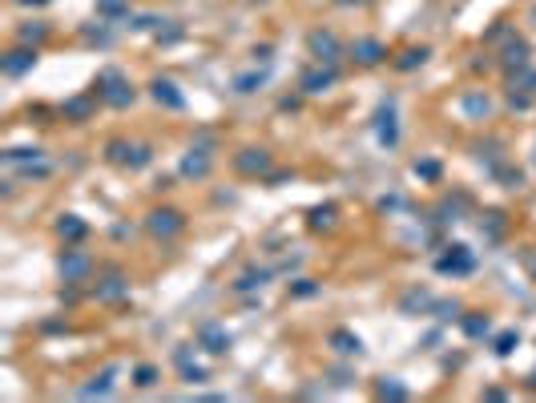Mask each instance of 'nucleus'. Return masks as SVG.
<instances>
[{
    "label": "nucleus",
    "instance_id": "obj_35",
    "mask_svg": "<svg viewBox=\"0 0 536 403\" xmlns=\"http://www.w3.org/2000/svg\"><path fill=\"white\" fill-rule=\"evenodd\" d=\"M432 315H436V319H456V315H460V302H456V299H436V302H432Z\"/></svg>",
    "mask_w": 536,
    "mask_h": 403
},
{
    "label": "nucleus",
    "instance_id": "obj_3",
    "mask_svg": "<svg viewBox=\"0 0 536 403\" xmlns=\"http://www.w3.org/2000/svg\"><path fill=\"white\" fill-rule=\"evenodd\" d=\"M146 230H150L153 238H174V234L186 230V218L177 214V210H170V206H162V210H150V214H146Z\"/></svg>",
    "mask_w": 536,
    "mask_h": 403
},
{
    "label": "nucleus",
    "instance_id": "obj_1",
    "mask_svg": "<svg viewBox=\"0 0 536 403\" xmlns=\"http://www.w3.org/2000/svg\"><path fill=\"white\" fill-rule=\"evenodd\" d=\"M93 93H97L109 109H129L133 97H138V89L129 85V77H125L121 69H101V73L93 77Z\"/></svg>",
    "mask_w": 536,
    "mask_h": 403
},
{
    "label": "nucleus",
    "instance_id": "obj_43",
    "mask_svg": "<svg viewBox=\"0 0 536 403\" xmlns=\"http://www.w3.org/2000/svg\"><path fill=\"white\" fill-rule=\"evenodd\" d=\"M158 25H162L158 16H138V21H133V28H141V33H150V28H158Z\"/></svg>",
    "mask_w": 536,
    "mask_h": 403
},
{
    "label": "nucleus",
    "instance_id": "obj_34",
    "mask_svg": "<svg viewBox=\"0 0 536 403\" xmlns=\"http://www.w3.org/2000/svg\"><path fill=\"white\" fill-rule=\"evenodd\" d=\"M40 158H45V153H40L37 145H33V150H9L4 153V162L9 165H33V162H40Z\"/></svg>",
    "mask_w": 536,
    "mask_h": 403
},
{
    "label": "nucleus",
    "instance_id": "obj_24",
    "mask_svg": "<svg viewBox=\"0 0 536 403\" xmlns=\"http://www.w3.org/2000/svg\"><path fill=\"white\" fill-rule=\"evenodd\" d=\"M45 37H49V25H45V21H28V25H21V33H16V40H21V45H33V49H37Z\"/></svg>",
    "mask_w": 536,
    "mask_h": 403
},
{
    "label": "nucleus",
    "instance_id": "obj_11",
    "mask_svg": "<svg viewBox=\"0 0 536 403\" xmlns=\"http://www.w3.org/2000/svg\"><path fill=\"white\" fill-rule=\"evenodd\" d=\"M57 266H61V278H65V282H81V278H89V270H93L89 254H81V250H65Z\"/></svg>",
    "mask_w": 536,
    "mask_h": 403
},
{
    "label": "nucleus",
    "instance_id": "obj_2",
    "mask_svg": "<svg viewBox=\"0 0 536 403\" xmlns=\"http://www.w3.org/2000/svg\"><path fill=\"white\" fill-rule=\"evenodd\" d=\"M105 158L113 165H129V170H146L150 165V145H129V141H109L105 145Z\"/></svg>",
    "mask_w": 536,
    "mask_h": 403
},
{
    "label": "nucleus",
    "instance_id": "obj_20",
    "mask_svg": "<svg viewBox=\"0 0 536 403\" xmlns=\"http://www.w3.org/2000/svg\"><path fill=\"white\" fill-rule=\"evenodd\" d=\"M460 327H464L468 339H488V335H492V319L488 315H464Z\"/></svg>",
    "mask_w": 536,
    "mask_h": 403
},
{
    "label": "nucleus",
    "instance_id": "obj_16",
    "mask_svg": "<svg viewBox=\"0 0 536 403\" xmlns=\"http://www.w3.org/2000/svg\"><path fill=\"white\" fill-rule=\"evenodd\" d=\"M331 347H335L339 355H359L363 351V339L355 335V331H347V327H339V331H331Z\"/></svg>",
    "mask_w": 536,
    "mask_h": 403
},
{
    "label": "nucleus",
    "instance_id": "obj_23",
    "mask_svg": "<svg viewBox=\"0 0 536 403\" xmlns=\"http://www.w3.org/2000/svg\"><path fill=\"white\" fill-rule=\"evenodd\" d=\"M174 359H177V367H182V379H186V383H206V379H210V375H206V367L190 363V351H186V347H182Z\"/></svg>",
    "mask_w": 536,
    "mask_h": 403
},
{
    "label": "nucleus",
    "instance_id": "obj_19",
    "mask_svg": "<svg viewBox=\"0 0 536 403\" xmlns=\"http://www.w3.org/2000/svg\"><path fill=\"white\" fill-rule=\"evenodd\" d=\"M432 294H427V290H408V294H403V299H399V311H408V315H412V311H420V315H432Z\"/></svg>",
    "mask_w": 536,
    "mask_h": 403
},
{
    "label": "nucleus",
    "instance_id": "obj_5",
    "mask_svg": "<svg viewBox=\"0 0 536 403\" xmlns=\"http://www.w3.org/2000/svg\"><path fill=\"white\" fill-rule=\"evenodd\" d=\"M307 49H311V57L319 65H335L339 53H343V45H339L335 33H327V28H315L311 37H307Z\"/></svg>",
    "mask_w": 536,
    "mask_h": 403
},
{
    "label": "nucleus",
    "instance_id": "obj_38",
    "mask_svg": "<svg viewBox=\"0 0 536 403\" xmlns=\"http://www.w3.org/2000/svg\"><path fill=\"white\" fill-rule=\"evenodd\" d=\"M492 174H496V177H500V182H504L508 189H516V186L524 182V174H520V170H512V165H496Z\"/></svg>",
    "mask_w": 536,
    "mask_h": 403
},
{
    "label": "nucleus",
    "instance_id": "obj_45",
    "mask_svg": "<svg viewBox=\"0 0 536 403\" xmlns=\"http://www.w3.org/2000/svg\"><path fill=\"white\" fill-rule=\"evenodd\" d=\"M335 4H371V0H335Z\"/></svg>",
    "mask_w": 536,
    "mask_h": 403
},
{
    "label": "nucleus",
    "instance_id": "obj_33",
    "mask_svg": "<svg viewBox=\"0 0 536 403\" xmlns=\"http://www.w3.org/2000/svg\"><path fill=\"white\" fill-rule=\"evenodd\" d=\"M266 85V69H258V73H242V77H234V89L238 93H254V89H262Z\"/></svg>",
    "mask_w": 536,
    "mask_h": 403
},
{
    "label": "nucleus",
    "instance_id": "obj_6",
    "mask_svg": "<svg viewBox=\"0 0 536 403\" xmlns=\"http://www.w3.org/2000/svg\"><path fill=\"white\" fill-rule=\"evenodd\" d=\"M234 170H238L242 177L270 174V153H266V150H254V145H250V150H238V153H234Z\"/></svg>",
    "mask_w": 536,
    "mask_h": 403
},
{
    "label": "nucleus",
    "instance_id": "obj_40",
    "mask_svg": "<svg viewBox=\"0 0 536 403\" xmlns=\"http://www.w3.org/2000/svg\"><path fill=\"white\" fill-rule=\"evenodd\" d=\"M133 383H138V387H153V383H158V367L141 363L138 371H133Z\"/></svg>",
    "mask_w": 536,
    "mask_h": 403
},
{
    "label": "nucleus",
    "instance_id": "obj_18",
    "mask_svg": "<svg viewBox=\"0 0 536 403\" xmlns=\"http://www.w3.org/2000/svg\"><path fill=\"white\" fill-rule=\"evenodd\" d=\"M97 93H89V97H73V101H65V117L69 121H89V114H93V105H97Z\"/></svg>",
    "mask_w": 536,
    "mask_h": 403
},
{
    "label": "nucleus",
    "instance_id": "obj_27",
    "mask_svg": "<svg viewBox=\"0 0 536 403\" xmlns=\"http://www.w3.org/2000/svg\"><path fill=\"white\" fill-rule=\"evenodd\" d=\"M424 61H427V49H403L395 57V69L399 73H412V69H420Z\"/></svg>",
    "mask_w": 536,
    "mask_h": 403
},
{
    "label": "nucleus",
    "instance_id": "obj_46",
    "mask_svg": "<svg viewBox=\"0 0 536 403\" xmlns=\"http://www.w3.org/2000/svg\"><path fill=\"white\" fill-rule=\"evenodd\" d=\"M532 16H536V13H532Z\"/></svg>",
    "mask_w": 536,
    "mask_h": 403
},
{
    "label": "nucleus",
    "instance_id": "obj_8",
    "mask_svg": "<svg viewBox=\"0 0 536 403\" xmlns=\"http://www.w3.org/2000/svg\"><path fill=\"white\" fill-rule=\"evenodd\" d=\"M210 165H214V158H210V141H202V145H194V150L182 158L177 174H182V177H194V182H198V177L210 174Z\"/></svg>",
    "mask_w": 536,
    "mask_h": 403
},
{
    "label": "nucleus",
    "instance_id": "obj_28",
    "mask_svg": "<svg viewBox=\"0 0 536 403\" xmlns=\"http://www.w3.org/2000/svg\"><path fill=\"white\" fill-rule=\"evenodd\" d=\"M113 375H117V371H101L97 375V383H85V387H81V395H85V399H93V395H109L113 391Z\"/></svg>",
    "mask_w": 536,
    "mask_h": 403
},
{
    "label": "nucleus",
    "instance_id": "obj_31",
    "mask_svg": "<svg viewBox=\"0 0 536 403\" xmlns=\"http://www.w3.org/2000/svg\"><path fill=\"white\" fill-rule=\"evenodd\" d=\"M512 77V89H524V93H536V69L532 65H524V69H516Z\"/></svg>",
    "mask_w": 536,
    "mask_h": 403
},
{
    "label": "nucleus",
    "instance_id": "obj_4",
    "mask_svg": "<svg viewBox=\"0 0 536 403\" xmlns=\"http://www.w3.org/2000/svg\"><path fill=\"white\" fill-rule=\"evenodd\" d=\"M436 270L439 275H472L476 270V254L468 250V246H448V254H439L436 258Z\"/></svg>",
    "mask_w": 536,
    "mask_h": 403
},
{
    "label": "nucleus",
    "instance_id": "obj_44",
    "mask_svg": "<svg viewBox=\"0 0 536 403\" xmlns=\"http://www.w3.org/2000/svg\"><path fill=\"white\" fill-rule=\"evenodd\" d=\"M13 4H25V9L33 4V9H40V4H49V0H13Z\"/></svg>",
    "mask_w": 536,
    "mask_h": 403
},
{
    "label": "nucleus",
    "instance_id": "obj_13",
    "mask_svg": "<svg viewBox=\"0 0 536 403\" xmlns=\"http://www.w3.org/2000/svg\"><path fill=\"white\" fill-rule=\"evenodd\" d=\"M150 97L158 101V105H165V109H186V97H182L177 85H174V81H165V77L150 81Z\"/></svg>",
    "mask_w": 536,
    "mask_h": 403
},
{
    "label": "nucleus",
    "instance_id": "obj_41",
    "mask_svg": "<svg viewBox=\"0 0 536 403\" xmlns=\"http://www.w3.org/2000/svg\"><path fill=\"white\" fill-rule=\"evenodd\" d=\"M508 105L512 109H528V105H532V93H524V89L516 93V89H508Z\"/></svg>",
    "mask_w": 536,
    "mask_h": 403
},
{
    "label": "nucleus",
    "instance_id": "obj_37",
    "mask_svg": "<svg viewBox=\"0 0 536 403\" xmlns=\"http://www.w3.org/2000/svg\"><path fill=\"white\" fill-rule=\"evenodd\" d=\"M412 174H415V177H424V182H436V177H439V162L424 158V162H415V165H412Z\"/></svg>",
    "mask_w": 536,
    "mask_h": 403
},
{
    "label": "nucleus",
    "instance_id": "obj_14",
    "mask_svg": "<svg viewBox=\"0 0 536 403\" xmlns=\"http://www.w3.org/2000/svg\"><path fill=\"white\" fill-rule=\"evenodd\" d=\"M93 294H97V302H117V299H125V294H129V282H125V275H117V270H113V275H105L97 287H93Z\"/></svg>",
    "mask_w": 536,
    "mask_h": 403
},
{
    "label": "nucleus",
    "instance_id": "obj_29",
    "mask_svg": "<svg viewBox=\"0 0 536 403\" xmlns=\"http://www.w3.org/2000/svg\"><path fill=\"white\" fill-rule=\"evenodd\" d=\"M266 278H270V270H246V275L234 282V290H238V294H250V290H258Z\"/></svg>",
    "mask_w": 536,
    "mask_h": 403
},
{
    "label": "nucleus",
    "instance_id": "obj_32",
    "mask_svg": "<svg viewBox=\"0 0 536 403\" xmlns=\"http://www.w3.org/2000/svg\"><path fill=\"white\" fill-rule=\"evenodd\" d=\"M97 13L105 21H121V16H129V4L125 0H97Z\"/></svg>",
    "mask_w": 536,
    "mask_h": 403
},
{
    "label": "nucleus",
    "instance_id": "obj_9",
    "mask_svg": "<svg viewBox=\"0 0 536 403\" xmlns=\"http://www.w3.org/2000/svg\"><path fill=\"white\" fill-rule=\"evenodd\" d=\"M335 81H339V69H335V65H319V69H307V73H302L299 89L315 97V93H327Z\"/></svg>",
    "mask_w": 536,
    "mask_h": 403
},
{
    "label": "nucleus",
    "instance_id": "obj_42",
    "mask_svg": "<svg viewBox=\"0 0 536 403\" xmlns=\"http://www.w3.org/2000/svg\"><path fill=\"white\" fill-rule=\"evenodd\" d=\"M177 40H182V28H158V45H177Z\"/></svg>",
    "mask_w": 536,
    "mask_h": 403
},
{
    "label": "nucleus",
    "instance_id": "obj_26",
    "mask_svg": "<svg viewBox=\"0 0 536 403\" xmlns=\"http://www.w3.org/2000/svg\"><path fill=\"white\" fill-rule=\"evenodd\" d=\"M460 109H464L468 117H488V114H492V101H488V97H480V93H464Z\"/></svg>",
    "mask_w": 536,
    "mask_h": 403
},
{
    "label": "nucleus",
    "instance_id": "obj_12",
    "mask_svg": "<svg viewBox=\"0 0 536 403\" xmlns=\"http://www.w3.org/2000/svg\"><path fill=\"white\" fill-rule=\"evenodd\" d=\"M198 343L210 355H226V351H230V335H226V327H218V323H202V327H198Z\"/></svg>",
    "mask_w": 536,
    "mask_h": 403
},
{
    "label": "nucleus",
    "instance_id": "obj_25",
    "mask_svg": "<svg viewBox=\"0 0 536 403\" xmlns=\"http://www.w3.org/2000/svg\"><path fill=\"white\" fill-rule=\"evenodd\" d=\"M375 395H379V399H408V387H403L395 375H383L375 383Z\"/></svg>",
    "mask_w": 536,
    "mask_h": 403
},
{
    "label": "nucleus",
    "instance_id": "obj_10",
    "mask_svg": "<svg viewBox=\"0 0 536 403\" xmlns=\"http://www.w3.org/2000/svg\"><path fill=\"white\" fill-rule=\"evenodd\" d=\"M375 138H379V145H395L399 141V126H395V105L387 101V105H379V114H375Z\"/></svg>",
    "mask_w": 536,
    "mask_h": 403
},
{
    "label": "nucleus",
    "instance_id": "obj_17",
    "mask_svg": "<svg viewBox=\"0 0 536 403\" xmlns=\"http://www.w3.org/2000/svg\"><path fill=\"white\" fill-rule=\"evenodd\" d=\"M500 65H504V73H516V69H524V65H528V45H524V40H508V49H504Z\"/></svg>",
    "mask_w": 536,
    "mask_h": 403
},
{
    "label": "nucleus",
    "instance_id": "obj_7",
    "mask_svg": "<svg viewBox=\"0 0 536 403\" xmlns=\"http://www.w3.org/2000/svg\"><path fill=\"white\" fill-rule=\"evenodd\" d=\"M33 65H37V49H33V45H21V49L0 57V73L4 77H25V73H33Z\"/></svg>",
    "mask_w": 536,
    "mask_h": 403
},
{
    "label": "nucleus",
    "instance_id": "obj_39",
    "mask_svg": "<svg viewBox=\"0 0 536 403\" xmlns=\"http://www.w3.org/2000/svg\"><path fill=\"white\" fill-rule=\"evenodd\" d=\"M290 294H295V299H311V294H319V282H311V278H295V282H290Z\"/></svg>",
    "mask_w": 536,
    "mask_h": 403
},
{
    "label": "nucleus",
    "instance_id": "obj_30",
    "mask_svg": "<svg viewBox=\"0 0 536 403\" xmlns=\"http://www.w3.org/2000/svg\"><path fill=\"white\" fill-rule=\"evenodd\" d=\"M516 347H520V335H516V331H500L496 339H492V351H496L500 359H504V355H512Z\"/></svg>",
    "mask_w": 536,
    "mask_h": 403
},
{
    "label": "nucleus",
    "instance_id": "obj_15",
    "mask_svg": "<svg viewBox=\"0 0 536 403\" xmlns=\"http://www.w3.org/2000/svg\"><path fill=\"white\" fill-rule=\"evenodd\" d=\"M351 57H355L359 65H379V61L387 57V49H383L375 37H359L355 45H351Z\"/></svg>",
    "mask_w": 536,
    "mask_h": 403
},
{
    "label": "nucleus",
    "instance_id": "obj_21",
    "mask_svg": "<svg viewBox=\"0 0 536 403\" xmlns=\"http://www.w3.org/2000/svg\"><path fill=\"white\" fill-rule=\"evenodd\" d=\"M57 234H61L65 242H81V238L89 234V226H85V222H81L77 214H65L61 222H57Z\"/></svg>",
    "mask_w": 536,
    "mask_h": 403
},
{
    "label": "nucleus",
    "instance_id": "obj_22",
    "mask_svg": "<svg viewBox=\"0 0 536 403\" xmlns=\"http://www.w3.org/2000/svg\"><path fill=\"white\" fill-rule=\"evenodd\" d=\"M335 222H339L335 206H315L311 218H307V226H311V230H335Z\"/></svg>",
    "mask_w": 536,
    "mask_h": 403
},
{
    "label": "nucleus",
    "instance_id": "obj_36",
    "mask_svg": "<svg viewBox=\"0 0 536 403\" xmlns=\"http://www.w3.org/2000/svg\"><path fill=\"white\" fill-rule=\"evenodd\" d=\"M85 40H89V45H101V49H109V45H113V28H105V25L85 28Z\"/></svg>",
    "mask_w": 536,
    "mask_h": 403
}]
</instances>
